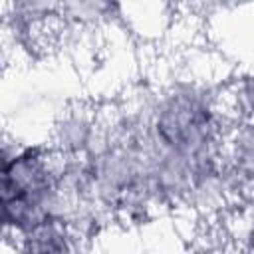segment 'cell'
<instances>
[{
	"label": "cell",
	"instance_id": "3957f363",
	"mask_svg": "<svg viewBox=\"0 0 254 254\" xmlns=\"http://www.w3.org/2000/svg\"><path fill=\"white\" fill-rule=\"evenodd\" d=\"M228 159V179L238 189L254 192V125L236 131Z\"/></svg>",
	"mask_w": 254,
	"mask_h": 254
},
{
	"label": "cell",
	"instance_id": "7a4b0ae2",
	"mask_svg": "<svg viewBox=\"0 0 254 254\" xmlns=\"http://www.w3.org/2000/svg\"><path fill=\"white\" fill-rule=\"evenodd\" d=\"M14 254H81L69 218H54L14 238Z\"/></svg>",
	"mask_w": 254,
	"mask_h": 254
},
{
	"label": "cell",
	"instance_id": "6da1fadb",
	"mask_svg": "<svg viewBox=\"0 0 254 254\" xmlns=\"http://www.w3.org/2000/svg\"><path fill=\"white\" fill-rule=\"evenodd\" d=\"M67 169L40 145L2 153V222L6 236H20L54 218H67Z\"/></svg>",
	"mask_w": 254,
	"mask_h": 254
}]
</instances>
